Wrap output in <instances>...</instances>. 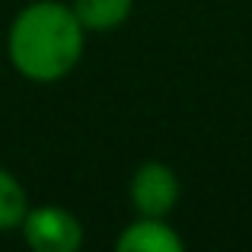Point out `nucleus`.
<instances>
[{
  "label": "nucleus",
  "instance_id": "1",
  "mask_svg": "<svg viewBox=\"0 0 252 252\" xmlns=\"http://www.w3.org/2000/svg\"><path fill=\"white\" fill-rule=\"evenodd\" d=\"M86 29L67 0H29L6 29V61L23 80L51 86L83 61Z\"/></svg>",
  "mask_w": 252,
  "mask_h": 252
},
{
  "label": "nucleus",
  "instance_id": "2",
  "mask_svg": "<svg viewBox=\"0 0 252 252\" xmlns=\"http://www.w3.org/2000/svg\"><path fill=\"white\" fill-rule=\"evenodd\" d=\"M26 246L35 252H80L83 249V223L74 211L61 204H29L19 223Z\"/></svg>",
  "mask_w": 252,
  "mask_h": 252
},
{
  "label": "nucleus",
  "instance_id": "3",
  "mask_svg": "<svg viewBox=\"0 0 252 252\" xmlns=\"http://www.w3.org/2000/svg\"><path fill=\"white\" fill-rule=\"evenodd\" d=\"M182 198V185L169 163L163 160H144L128 179V201L134 214L147 217H172Z\"/></svg>",
  "mask_w": 252,
  "mask_h": 252
},
{
  "label": "nucleus",
  "instance_id": "4",
  "mask_svg": "<svg viewBox=\"0 0 252 252\" xmlns=\"http://www.w3.org/2000/svg\"><path fill=\"white\" fill-rule=\"evenodd\" d=\"M118 252H185V240L169 217H147L134 214V220L125 223L115 236Z\"/></svg>",
  "mask_w": 252,
  "mask_h": 252
},
{
  "label": "nucleus",
  "instance_id": "5",
  "mask_svg": "<svg viewBox=\"0 0 252 252\" xmlns=\"http://www.w3.org/2000/svg\"><path fill=\"white\" fill-rule=\"evenodd\" d=\"M86 35H109L122 29L134 13V0H67Z\"/></svg>",
  "mask_w": 252,
  "mask_h": 252
},
{
  "label": "nucleus",
  "instance_id": "6",
  "mask_svg": "<svg viewBox=\"0 0 252 252\" xmlns=\"http://www.w3.org/2000/svg\"><path fill=\"white\" fill-rule=\"evenodd\" d=\"M29 211V195L19 176H13L6 166H0V233H16Z\"/></svg>",
  "mask_w": 252,
  "mask_h": 252
}]
</instances>
